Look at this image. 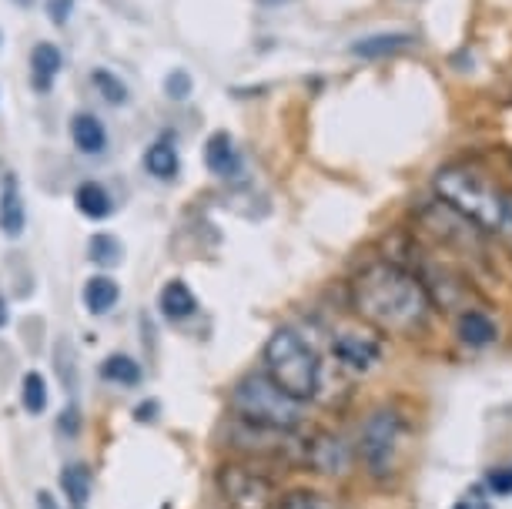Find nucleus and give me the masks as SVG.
Instances as JSON below:
<instances>
[{
  "label": "nucleus",
  "instance_id": "nucleus-20",
  "mask_svg": "<svg viewBox=\"0 0 512 509\" xmlns=\"http://www.w3.org/2000/svg\"><path fill=\"white\" fill-rule=\"evenodd\" d=\"M88 84H91V91L98 94L104 104H108V108H128V104H131L128 81H124L118 71H111V67H104V64L91 67Z\"/></svg>",
  "mask_w": 512,
  "mask_h": 509
},
{
  "label": "nucleus",
  "instance_id": "nucleus-28",
  "mask_svg": "<svg viewBox=\"0 0 512 509\" xmlns=\"http://www.w3.org/2000/svg\"><path fill=\"white\" fill-rule=\"evenodd\" d=\"M74 7H77V0H44V14H47V21H51L54 27L71 24Z\"/></svg>",
  "mask_w": 512,
  "mask_h": 509
},
{
  "label": "nucleus",
  "instance_id": "nucleus-3",
  "mask_svg": "<svg viewBox=\"0 0 512 509\" xmlns=\"http://www.w3.org/2000/svg\"><path fill=\"white\" fill-rule=\"evenodd\" d=\"M262 372L298 402H312L322 389V362L315 345L292 325H282L265 339Z\"/></svg>",
  "mask_w": 512,
  "mask_h": 509
},
{
  "label": "nucleus",
  "instance_id": "nucleus-11",
  "mask_svg": "<svg viewBox=\"0 0 512 509\" xmlns=\"http://www.w3.org/2000/svg\"><path fill=\"white\" fill-rule=\"evenodd\" d=\"M67 134H71V144L81 158H104L111 151V131L94 111H74L71 121H67Z\"/></svg>",
  "mask_w": 512,
  "mask_h": 509
},
{
  "label": "nucleus",
  "instance_id": "nucleus-13",
  "mask_svg": "<svg viewBox=\"0 0 512 509\" xmlns=\"http://www.w3.org/2000/svg\"><path fill=\"white\" fill-rule=\"evenodd\" d=\"M27 228V205H24V191L21 181L11 171V175L0 178V235L4 238H21Z\"/></svg>",
  "mask_w": 512,
  "mask_h": 509
},
{
  "label": "nucleus",
  "instance_id": "nucleus-26",
  "mask_svg": "<svg viewBox=\"0 0 512 509\" xmlns=\"http://www.w3.org/2000/svg\"><path fill=\"white\" fill-rule=\"evenodd\" d=\"M275 509H342L328 493H318V489H292V493L278 496Z\"/></svg>",
  "mask_w": 512,
  "mask_h": 509
},
{
  "label": "nucleus",
  "instance_id": "nucleus-35",
  "mask_svg": "<svg viewBox=\"0 0 512 509\" xmlns=\"http://www.w3.org/2000/svg\"><path fill=\"white\" fill-rule=\"evenodd\" d=\"M14 7H21V11H31V7H37V0H14Z\"/></svg>",
  "mask_w": 512,
  "mask_h": 509
},
{
  "label": "nucleus",
  "instance_id": "nucleus-12",
  "mask_svg": "<svg viewBox=\"0 0 512 509\" xmlns=\"http://www.w3.org/2000/svg\"><path fill=\"white\" fill-rule=\"evenodd\" d=\"M27 71H31V91L37 98H47L64 71V51L54 41H37L27 57Z\"/></svg>",
  "mask_w": 512,
  "mask_h": 509
},
{
  "label": "nucleus",
  "instance_id": "nucleus-2",
  "mask_svg": "<svg viewBox=\"0 0 512 509\" xmlns=\"http://www.w3.org/2000/svg\"><path fill=\"white\" fill-rule=\"evenodd\" d=\"M436 195L462 222H469L479 232L499 235L512 191L499 188L496 181H489L469 165H446L436 171Z\"/></svg>",
  "mask_w": 512,
  "mask_h": 509
},
{
  "label": "nucleus",
  "instance_id": "nucleus-30",
  "mask_svg": "<svg viewBox=\"0 0 512 509\" xmlns=\"http://www.w3.org/2000/svg\"><path fill=\"white\" fill-rule=\"evenodd\" d=\"M57 429L64 432V436H77L81 432V409H77V402H67L61 409V419H57Z\"/></svg>",
  "mask_w": 512,
  "mask_h": 509
},
{
  "label": "nucleus",
  "instance_id": "nucleus-16",
  "mask_svg": "<svg viewBox=\"0 0 512 509\" xmlns=\"http://www.w3.org/2000/svg\"><path fill=\"white\" fill-rule=\"evenodd\" d=\"M141 168L148 171L154 181L161 185H171V181L181 178V151L178 141L171 138H154L141 155Z\"/></svg>",
  "mask_w": 512,
  "mask_h": 509
},
{
  "label": "nucleus",
  "instance_id": "nucleus-21",
  "mask_svg": "<svg viewBox=\"0 0 512 509\" xmlns=\"http://www.w3.org/2000/svg\"><path fill=\"white\" fill-rule=\"evenodd\" d=\"M462 345H469V349H486V345L496 342V322L489 319V312L482 309H466L459 315V325H456Z\"/></svg>",
  "mask_w": 512,
  "mask_h": 509
},
{
  "label": "nucleus",
  "instance_id": "nucleus-1",
  "mask_svg": "<svg viewBox=\"0 0 512 509\" xmlns=\"http://www.w3.org/2000/svg\"><path fill=\"white\" fill-rule=\"evenodd\" d=\"M349 295L362 322H369L382 335H402V339H415L429 329L432 309H436L422 275L392 258L365 265L349 282Z\"/></svg>",
  "mask_w": 512,
  "mask_h": 509
},
{
  "label": "nucleus",
  "instance_id": "nucleus-10",
  "mask_svg": "<svg viewBox=\"0 0 512 509\" xmlns=\"http://www.w3.org/2000/svg\"><path fill=\"white\" fill-rule=\"evenodd\" d=\"M205 168L208 175L228 181V185L245 178V155H241L238 141L228 131H211L205 138Z\"/></svg>",
  "mask_w": 512,
  "mask_h": 509
},
{
  "label": "nucleus",
  "instance_id": "nucleus-29",
  "mask_svg": "<svg viewBox=\"0 0 512 509\" xmlns=\"http://www.w3.org/2000/svg\"><path fill=\"white\" fill-rule=\"evenodd\" d=\"M486 489H489L492 496H512V466L489 469V476H486Z\"/></svg>",
  "mask_w": 512,
  "mask_h": 509
},
{
  "label": "nucleus",
  "instance_id": "nucleus-36",
  "mask_svg": "<svg viewBox=\"0 0 512 509\" xmlns=\"http://www.w3.org/2000/svg\"><path fill=\"white\" fill-rule=\"evenodd\" d=\"M258 4H265V7H282V4H288V0H258Z\"/></svg>",
  "mask_w": 512,
  "mask_h": 509
},
{
  "label": "nucleus",
  "instance_id": "nucleus-23",
  "mask_svg": "<svg viewBox=\"0 0 512 509\" xmlns=\"http://www.w3.org/2000/svg\"><path fill=\"white\" fill-rule=\"evenodd\" d=\"M88 262L98 268H118L124 262V242L111 232H94L88 238Z\"/></svg>",
  "mask_w": 512,
  "mask_h": 509
},
{
  "label": "nucleus",
  "instance_id": "nucleus-17",
  "mask_svg": "<svg viewBox=\"0 0 512 509\" xmlns=\"http://www.w3.org/2000/svg\"><path fill=\"white\" fill-rule=\"evenodd\" d=\"M415 44V34L409 31H379V34H365L359 41H352V57H362V61H385V57H395L402 51H409Z\"/></svg>",
  "mask_w": 512,
  "mask_h": 509
},
{
  "label": "nucleus",
  "instance_id": "nucleus-6",
  "mask_svg": "<svg viewBox=\"0 0 512 509\" xmlns=\"http://www.w3.org/2000/svg\"><path fill=\"white\" fill-rule=\"evenodd\" d=\"M405 436V419L392 406L375 409L359 432V459L372 476H389Z\"/></svg>",
  "mask_w": 512,
  "mask_h": 509
},
{
  "label": "nucleus",
  "instance_id": "nucleus-22",
  "mask_svg": "<svg viewBox=\"0 0 512 509\" xmlns=\"http://www.w3.org/2000/svg\"><path fill=\"white\" fill-rule=\"evenodd\" d=\"M57 483H61V493L67 496V503H71L74 509L88 506V499L94 493V476L84 463H64Z\"/></svg>",
  "mask_w": 512,
  "mask_h": 509
},
{
  "label": "nucleus",
  "instance_id": "nucleus-19",
  "mask_svg": "<svg viewBox=\"0 0 512 509\" xmlns=\"http://www.w3.org/2000/svg\"><path fill=\"white\" fill-rule=\"evenodd\" d=\"M98 376L108 382V386H118V389H138L144 382V366L134 355L128 352H111L101 359L98 366Z\"/></svg>",
  "mask_w": 512,
  "mask_h": 509
},
{
  "label": "nucleus",
  "instance_id": "nucleus-27",
  "mask_svg": "<svg viewBox=\"0 0 512 509\" xmlns=\"http://www.w3.org/2000/svg\"><path fill=\"white\" fill-rule=\"evenodd\" d=\"M161 91L168 101L185 104V101H191V94H195V74H191L188 67H171L161 81Z\"/></svg>",
  "mask_w": 512,
  "mask_h": 509
},
{
  "label": "nucleus",
  "instance_id": "nucleus-18",
  "mask_svg": "<svg viewBox=\"0 0 512 509\" xmlns=\"http://www.w3.org/2000/svg\"><path fill=\"white\" fill-rule=\"evenodd\" d=\"M81 302H84V309H88V315H94V319H104V315H111L114 309H118L121 285L114 282L108 272H98V275H91L88 282H84Z\"/></svg>",
  "mask_w": 512,
  "mask_h": 509
},
{
  "label": "nucleus",
  "instance_id": "nucleus-33",
  "mask_svg": "<svg viewBox=\"0 0 512 509\" xmlns=\"http://www.w3.org/2000/svg\"><path fill=\"white\" fill-rule=\"evenodd\" d=\"M34 506H37V509H61V503H57L54 493H47V489H41V493H37Z\"/></svg>",
  "mask_w": 512,
  "mask_h": 509
},
{
  "label": "nucleus",
  "instance_id": "nucleus-32",
  "mask_svg": "<svg viewBox=\"0 0 512 509\" xmlns=\"http://www.w3.org/2000/svg\"><path fill=\"white\" fill-rule=\"evenodd\" d=\"M456 509H492V506H489V496L482 493V489H472V493H466L459 499Z\"/></svg>",
  "mask_w": 512,
  "mask_h": 509
},
{
  "label": "nucleus",
  "instance_id": "nucleus-34",
  "mask_svg": "<svg viewBox=\"0 0 512 509\" xmlns=\"http://www.w3.org/2000/svg\"><path fill=\"white\" fill-rule=\"evenodd\" d=\"M11 325V302H7V295L0 292V329H7Z\"/></svg>",
  "mask_w": 512,
  "mask_h": 509
},
{
  "label": "nucleus",
  "instance_id": "nucleus-4",
  "mask_svg": "<svg viewBox=\"0 0 512 509\" xmlns=\"http://www.w3.org/2000/svg\"><path fill=\"white\" fill-rule=\"evenodd\" d=\"M228 406L235 419L255 422V426H268V429H282V432H298L305 422V402L282 392L265 372L241 376L235 382V389H231Z\"/></svg>",
  "mask_w": 512,
  "mask_h": 509
},
{
  "label": "nucleus",
  "instance_id": "nucleus-9",
  "mask_svg": "<svg viewBox=\"0 0 512 509\" xmlns=\"http://www.w3.org/2000/svg\"><path fill=\"white\" fill-rule=\"evenodd\" d=\"M332 355L352 372H372L382 359V339L369 329H345L332 339Z\"/></svg>",
  "mask_w": 512,
  "mask_h": 509
},
{
  "label": "nucleus",
  "instance_id": "nucleus-7",
  "mask_svg": "<svg viewBox=\"0 0 512 509\" xmlns=\"http://www.w3.org/2000/svg\"><path fill=\"white\" fill-rule=\"evenodd\" d=\"M228 443L231 449L245 459V463H268V459H298V436L295 432H282V429H268V426H255V422L235 419L228 422Z\"/></svg>",
  "mask_w": 512,
  "mask_h": 509
},
{
  "label": "nucleus",
  "instance_id": "nucleus-25",
  "mask_svg": "<svg viewBox=\"0 0 512 509\" xmlns=\"http://www.w3.org/2000/svg\"><path fill=\"white\" fill-rule=\"evenodd\" d=\"M54 366H57V376H61V386L64 392H77L81 386V369H77V349L67 339H57L54 345Z\"/></svg>",
  "mask_w": 512,
  "mask_h": 509
},
{
  "label": "nucleus",
  "instance_id": "nucleus-8",
  "mask_svg": "<svg viewBox=\"0 0 512 509\" xmlns=\"http://www.w3.org/2000/svg\"><path fill=\"white\" fill-rule=\"evenodd\" d=\"M298 463H305L312 473L338 476L349 469V446L332 432H312V436L298 439Z\"/></svg>",
  "mask_w": 512,
  "mask_h": 509
},
{
  "label": "nucleus",
  "instance_id": "nucleus-24",
  "mask_svg": "<svg viewBox=\"0 0 512 509\" xmlns=\"http://www.w3.org/2000/svg\"><path fill=\"white\" fill-rule=\"evenodd\" d=\"M47 402H51V389H47V376L44 372H24L21 379V406L31 412V416H41L47 412Z\"/></svg>",
  "mask_w": 512,
  "mask_h": 509
},
{
  "label": "nucleus",
  "instance_id": "nucleus-14",
  "mask_svg": "<svg viewBox=\"0 0 512 509\" xmlns=\"http://www.w3.org/2000/svg\"><path fill=\"white\" fill-rule=\"evenodd\" d=\"M198 295L191 292V285L185 278H168L158 292V312L168 319L171 325H185L198 315Z\"/></svg>",
  "mask_w": 512,
  "mask_h": 509
},
{
  "label": "nucleus",
  "instance_id": "nucleus-31",
  "mask_svg": "<svg viewBox=\"0 0 512 509\" xmlns=\"http://www.w3.org/2000/svg\"><path fill=\"white\" fill-rule=\"evenodd\" d=\"M161 416V402L158 399H144L134 406V422H141V426H154Z\"/></svg>",
  "mask_w": 512,
  "mask_h": 509
},
{
  "label": "nucleus",
  "instance_id": "nucleus-15",
  "mask_svg": "<svg viewBox=\"0 0 512 509\" xmlns=\"http://www.w3.org/2000/svg\"><path fill=\"white\" fill-rule=\"evenodd\" d=\"M71 201H74L77 215L88 218V222H108L114 211H118V201H114L111 188L98 178H84L81 185L74 188Z\"/></svg>",
  "mask_w": 512,
  "mask_h": 509
},
{
  "label": "nucleus",
  "instance_id": "nucleus-5",
  "mask_svg": "<svg viewBox=\"0 0 512 509\" xmlns=\"http://www.w3.org/2000/svg\"><path fill=\"white\" fill-rule=\"evenodd\" d=\"M215 486L228 509H275L282 489L268 473H262L255 463L231 459L221 463L215 473Z\"/></svg>",
  "mask_w": 512,
  "mask_h": 509
}]
</instances>
